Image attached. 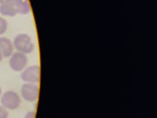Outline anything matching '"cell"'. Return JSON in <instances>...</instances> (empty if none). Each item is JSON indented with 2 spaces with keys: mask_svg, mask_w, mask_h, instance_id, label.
Returning a JSON list of instances; mask_svg holds the SVG:
<instances>
[{
  "mask_svg": "<svg viewBox=\"0 0 157 118\" xmlns=\"http://www.w3.org/2000/svg\"><path fill=\"white\" fill-rule=\"evenodd\" d=\"M21 94L27 102H35L38 97V87L35 83H25L21 87Z\"/></svg>",
  "mask_w": 157,
  "mask_h": 118,
  "instance_id": "cell-5",
  "label": "cell"
},
{
  "mask_svg": "<svg viewBox=\"0 0 157 118\" xmlns=\"http://www.w3.org/2000/svg\"><path fill=\"white\" fill-rule=\"evenodd\" d=\"M13 44L11 40L4 36H0V51L3 57H10L13 52Z\"/></svg>",
  "mask_w": 157,
  "mask_h": 118,
  "instance_id": "cell-7",
  "label": "cell"
},
{
  "mask_svg": "<svg viewBox=\"0 0 157 118\" xmlns=\"http://www.w3.org/2000/svg\"><path fill=\"white\" fill-rule=\"evenodd\" d=\"M36 117V113L35 112H29L26 115H25V118H35Z\"/></svg>",
  "mask_w": 157,
  "mask_h": 118,
  "instance_id": "cell-11",
  "label": "cell"
},
{
  "mask_svg": "<svg viewBox=\"0 0 157 118\" xmlns=\"http://www.w3.org/2000/svg\"><path fill=\"white\" fill-rule=\"evenodd\" d=\"M21 78L26 83H38L40 80V67L37 65L27 67L21 72Z\"/></svg>",
  "mask_w": 157,
  "mask_h": 118,
  "instance_id": "cell-4",
  "label": "cell"
},
{
  "mask_svg": "<svg viewBox=\"0 0 157 118\" xmlns=\"http://www.w3.org/2000/svg\"><path fill=\"white\" fill-rule=\"evenodd\" d=\"M2 58H3V56H2V55L1 51H0V61H1L2 60Z\"/></svg>",
  "mask_w": 157,
  "mask_h": 118,
  "instance_id": "cell-13",
  "label": "cell"
},
{
  "mask_svg": "<svg viewBox=\"0 0 157 118\" xmlns=\"http://www.w3.org/2000/svg\"><path fill=\"white\" fill-rule=\"evenodd\" d=\"M8 112L2 106H0V118H8Z\"/></svg>",
  "mask_w": 157,
  "mask_h": 118,
  "instance_id": "cell-10",
  "label": "cell"
},
{
  "mask_svg": "<svg viewBox=\"0 0 157 118\" xmlns=\"http://www.w3.org/2000/svg\"><path fill=\"white\" fill-rule=\"evenodd\" d=\"M0 13L4 16H14L19 13L16 0H10L0 5Z\"/></svg>",
  "mask_w": 157,
  "mask_h": 118,
  "instance_id": "cell-6",
  "label": "cell"
},
{
  "mask_svg": "<svg viewBox=\"0 0 157 118\" xmlns=\"http://www.w3.org/2000/svg\"><path fill=\"white\" fill-rule=\"evenodd\" d=\"M8 28V21L3 17L0 16V35H2L6 32Z\"/></svg>",
  "mask_w": 157,
  "mask_h": 118,
  "instance_id": "cell-9",
  "label": "cell"
},
{
  "mask_svg": "<svg viewBox=\"0 0 157 118\" xmlns=\"http://www.w3.org/2000/svg\"><path fill=\"white\" fill-rule=\"evenodd\" d=\"M19 9V13L27 14L30 12V7L28 0H16Z\"/></svg>",
  "mask_w": 157,
  "mask_h": 118,
  "instance_id": "cell-8",
  "label": "cell"
},
{
  "mask_svg": "<svg viewBox=\"0 0 157 118\" xmlns=\"http://www.w3.org/2000/svg\"><path fill=\"white\" fill-rule=\"evenodd\" d=\"M13 47L19 52L25 54L30 53L34 50V44L28 34L20 33L13 40Z\"/></svg>",
  "mask_w": 157,
  "mask_h": 118,
  "instance_id": "cell-1",
  "label": "cell"
},
{
  "mask_svg": "<svg viewBox=\"0 0 157 118\" xmlns=\"http://www.w3.org/2000/svg\"><path fill=\"white\" fill-rule=\"evenodd\" d=\"M10 1V0H0V5L1 4H3V3L5 2H7Z\"/></svg>",
  "mask_w": 157,
  "mask_h": 118,
  "instance_id": "cell-12",
  "label": "cell"
},
{
  "mask_svg": "<svg viewBox=\"0 0 157 118\" xmlns=\"http://www.w3.org/2000/svg\"><path fill=\"white\" fill-rule=\"evenodd\" d=\"M2 94V89H1V86H0V96H1Z\"/></svg>",
  "mask_w": 157,
  "mask_h": 118,
  "instance_id": "cell-14",
  "label": "cell"
},
{
  "mask_svg": "<svg viewBox=\"0 0 157 118\" xmlns=\"http://www.w3.org/2000/svg\"><path fill=\"white\" fill-rule=\"evenodd\" d=\"M28 59L26 54L22 53V52L16 51L13 52L10 55V61H9V64H10V68L15 72H21L24 70L26 67Z\"/></svg>",
  "mask_w": 157,
  "mask_h": 118,
  "instance_id": "cell-3",
  "label": "cell"
},
{
  "mask_svg": "<svg viewBox=\"0 0 157 118\" xmlns=\"http://www.w3.org/2000/svg\"><path fill=\"white\" fill-rule=\"evenodd\" d=\"M1 103L6 109L15 110L19 107L21 98L19 94L13 91H7L2 96Z\"/></svg>",
  "mask_w": 157,
  "mask_h": 118,
  "instance_id": "cell-2",
  "label": "cell"
}]
</instances>
